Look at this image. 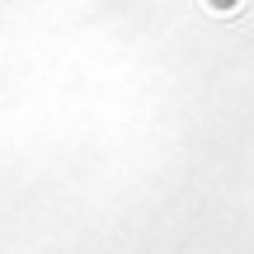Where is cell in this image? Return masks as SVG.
<instances>
[{
    "instance_id": "6da1fadb",
    "label": "cell",
    "mask_w": 254,
    "mask_h": 254,
    "mask_svg": "<svg viewBox=\"0 0 254 254\" xmlns=\"http://www.w3.org/2000/svg\"><path fill=\"white\" fill-rule=\"evenodd\" d=\"M202 5H207L217 19H231V14H240V9H245V0H202Z\"/></svg>"
}]
</instances>
